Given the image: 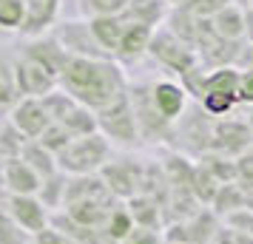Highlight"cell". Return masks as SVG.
I'll list each match as a JSON object with an SVG mask.
<instances>
[{
  "mask_svg": "<svg viewBox=\"0 0 253 244\" xmlns=\"http://www.w3.org/2000/svg\"><path fill=\"white\" fill-rule=\"evenodd\" d=\"M222 227H225V221H222V216H216V210L199 208L191 219L168 221L162 236L168 244H213Z\"/></svg>",
  "mask_w": 253,
  "mask_h": 244,
  "instance_id": "8992f818",
  "label": "cell"
},
{
  "mask_svg": "<svg viewBox=\"0 0 253 244\" xmlns=\"http://www.w3.org/2000/svg\"><path fill=\"white\" fill-rule=\"evenodd\" d=\"M103 182L108 185L111 196L120 199V202H128L142 193V185H145V165L131 162V159H111L103 171Z\"/></svg>",
  "mask_w": 253,
  "mask_h": 244,
  "instance_id": "9c48e42d",
  "label": "cell"
},
{
  "mask_svg": "<svg viewBox=\"0 0 253 244\" xmlns=\"http://www.w3.org/2000/svg\"><path fill=\"white\" fill-rule=\"evenodd\" d=\"M165 3L168 0H128V9L123 12L128 23H142V26H154L165 17Z\"/></svg>",
  "mask_w": 253,
  "mask_h": 244,
  "instance_id": "7402d4cb",
  "label": "cell"
},
{
  "mask_svg": "<svg viewBox=\"0 0 253 244\" xmlns=\"http://www.w3.org/2000/svg\"><path fill=\"white\" fill-rule=\"evenodd\" d=\"M26 17V0H0V32H20Z\"/></svg>",
  "mask_w": 253,
  "mask_h": 244,
  "instance_id": "4316f807",
  "label": "cell"
},
{
  "mask_svg": "<svg viewBox=\"0 0 253 244\" xmlns=\"http://www.w3.org/2000/svg\"><path fill=\"white\" fill-rule=\"evenodd\" d=\"M6 119L23 134L26 139H40L51 128V114H48L46 103L43 100H35V97H23L12 108V114L6 116Z\"/></svg>",
  "mask_w": 253,
  "mask_h": 244,
  "instance_id": "4fadbf2b",
  "label": "cell"
},
{
  "mask_svg": "<svg viewBox=\"0 0 253 244\" xmlns=\"http://www.w3.org/2000/svg\"><path fill=\"white\" fill-rule=\"evenodd\" d=\"M126 205H128V210H131L134 221H137V227L162 230V205H160V202H157L154 196H145V193H139V196L128 199Z\"/></svg>",
  "mask_w": 253,
  "mask_h": 244,
  "instance_id": "ffe728a7",
  "label": "cell"
},
{
  "mask_svg": "<svg viewBox=\"0 0 253 244\" xmlns=\"http://www.w3.org/2000/svg\"><path fill=\"white\" fill-rule=\"evenodd\" d=\"M151 100L157 105L168 122H176L179 116L185 114V103H188V91H185L182 82H173V80H157L151 82Z\"/></svg>",
  "mask_w": 253,
  "mask_h": 244,
  "instance_id": "2e32d148",
  "label": "cell"
},
{
  "mask_svg": "<svg viewBox=\"0 0 253 244\" xmlns=\"http://www.w3.org/2000/svg\"><path fill=\"white\" fill-rule=\"evenodd\" d=\"M51 35L57 37L60 46L66 48L71 57H108L103 48H100V43L94 40L88 20H66V23H60Z\"/></svg>",
  "mask_w": 253,
  "mask_h": 244,
  "instance_id": "7c38bea8",
  "label": "cell"
},
{
  "mask_svg": "<svg viewBox=\"0 0 253 244\" xmlns=\"http://www.w3.org/2000/svg\"><path fill=\"white\" fill-rule=\"evenodd\" d=\"M20 156H23L26 162L32 165V168H35V171L43 176V179H48V176H54V174L60 171L57 156H54L51 151H46V148H43L37 139H29V142H26L23 151H20Z\"/></svg>",
  "mask_w": 253,
  "mask_h": 244,
  "instance_id": "603a6c76",
  "label": "cell"
},
{
  "mask_svg": "<svg viewBox=\"0 0 253 244\" xmlns=\"http://www.w3.org/2000/svg\"><path fill=\"white\" fill-rule=\"evenodd\" d=\"M236 105H239V100L230 97V94H205V97L199 100V108H202L208 116H216V119L230 116V111H233Z\"/></svg>",
  "mask_w": 253,
  "mask_h": 244,
  "instance_id": "f1b7e54d",
  "label": "cell"
},
{
  "mask_svg": "<svg viewBox=\"0 0 253 244\" xmlns=\"http://www.w3.org/2000/svg\"><path fill=\"white\" fill-rule=\"evenodd\" d=\"M211 208L216 210V216H222V219H225V216H230V213H236V210H245V208H248V196H245V187H242L239 182L222 185Z\"/></svg>",
  "mask_w": 253,
  "mask_h": 244,
  "instance_id": "d4e9b609",
  "label": "cell"
},
{
  "mask_svg": "<svg viewBox=\"0 0 253 244\" xmlns=\"http://www.w3.org/2000/svg\"><path fill=\"white\" fill-rule=\"evenodd\" d=\"M0 244H32V236L9 216L6 208H0Z\"/></svg>",
  "mask_w": 253,
  "mask_h": 244,
  "instance_id": "f546056e",
  "label": "cell"
},
{
  "mask_svg": "<svg viewBox=\"0 0 253 244\" xmlns=\"http://www.w3.org/2000/svg\"><path fill=\"white\" fill-rule=\"evenodd\" d=\"M251 128H253V116H251Z\"/></svg>",
  "mask_w": 253,
  "mask_h": 244,
  "instance_id": "d590c367",
  "label": "cell"
},
{
  "mask_svg": "<svg viewBox=\"0 0 253 244\" xmlns=\"http://www.w3.org/2000/svg\"><path fill=\"white\" fill-rule=\"evenodd\" d=\"M43 103H46L48 114H51V122L60 125L63 131H69L74 139L100 131V125H97V114H94L88 105H83L80 100H74L71 94H66L63 88L51 91Z\"/></svg>",
  "mask_w": 253,
  "mask_h": 244,
  "instance_id": "3957f363",
  "label": "cell"
},
{
  "mask_svg": "<svg viewBox=\"0 0 253 244\" xmlns=\"http://www.w3.org/2000/svg\"><path fill=\"white\" fill-rule=\"evenodd\" d=\"M239 105H251L253 108V66L242 69V80H239Z\"/></svg>",
  "mask_w": 253,
  "mask_h": 244,
  "instance_id": "836d02e7",
  "label": "cell"
},
{
  "mask_svg": "<svg viewBox=\"0 0 253 244\" xmlns=\"http://www.w3.org/2000/svg\"><path fill=\"white\" fill-rule=\"evenodd\" d=\"M165 242V236L162 230H148V227H134V233L128 236L126 242L120 244H162Z\"/></svg>",
  "mask_w": 253,
  "mask_h": 244,
  "instance_id": "d6a6232c",
  "label": "cell"
},
{
  "mask_svg": "<svg viewBox=\"0 0 253 244\" xmlns=\"http://www.w3.org/2000/svg\"><path fill=\"white\" fill-rule=\"evenodd\" d=\"M154 32L151 26H142V23H128L126 26V35L120 40V48H117L114 60L126 69V66H137L139 60L151 54V40H154Z\"/></svg>",
  "mask_w": 253,
  "mask_h": 244,
  "instance_id": "9a60e30c",
  "label": "cell"
},
{
  "mask_svg": "<svg viewBox=\"0 0 253 244\" xmlns=\"http://www.w3.org/2000/svg\"><path fill=\"white\" fill-rule=\"evenodd\" d=\"M20 88H17V80H14V60L3 57L0 54V116L12 114V108L20 103Z\"/></svg>",
  "mask_w": 253,
  "mask_h": 244,
  "instance_id": "44dd1931",
  "label": "cell"
},
{
  "mask_svg": "<svg viewBox=\"0 0 253 244\" xmlns=\"http://www.w3.org/2000/svg\"><path fill=\"white\" fill-rule=\"evenodd\" d=\"M66 187H69V174L57 171L54 176L43 179V187H40L37 196H40V202H43L51 213H57V210H63V205H66Z\"/></svg>",
  "mask_w": 253,
  "mask_h": 244,
  "instance_id": "484cf974",
  "label": "cell"
},
{
  "mask_svg": "<svg viewBox=\"0 0 253 244\" xmlns=\"http://www.w3.org/2000/svg\"><path fill=\"white\" fill-rule=\"evenodd\" d=\"M126 9H128V0H80V14L85 20L108 17V14H123Z\"/></svg>",
  "mask_w": 253,
  "mask_h": 244,
  "instance_id": "83f0119b",
  "label": "cell"
},
{
  "mask_svg": "<svg viewBox=\"0 0 253 244\" xmlns=\"http://www.w3.org/2000/svg\"><path fill=\"white\" fill-rule=\"evenodd\" d=\"M222 221H225V227H230V230H236V233H245V236L253 239V208L236 210V213L225 216Z\"/></svg>",
  "mask_w": 253,
  "mask_h": 244,
  "instance_id": "1f68e13d",
  "label": "cell"
},
{
  "mask_svg": "<svg viewBox=\"0 0 253 244\" xmlns=\"http://www.w3.org/2000/svg\"><path fill=\"white\" fill-rule=\"evenodd\" d=\"M151 57L157 60L160 66L171 71V74H191V71L202 63L199 54H196L191 43L185 37H176L171 29H157L154 32V40H151Z\"/></svg>",
  "mask_w": 253,
  "mask_h": 244,
  "instance_id": "52a82bcc",
  "label": "cell"
},
{
  "mask_svg": "<svg viewBox=\"0 0 253 244\" xmlns=\"http://www.w3.org/2000/svg\"><path fill=\"white\" fill-rule=\"evenodd\" d=\"M211 29H213V35L225 37V40H242V37L248 35V17H245V12H242L239 6H233V3H228V6H222L213 17H211Z\"/></svg>",
  "mask_w": 253,
  "mask_h": 244,
  "instance_id": "d6986e66",
  "label": "cell"
},
{
  "mask_svg": "<svg viewBox=\"0 0 253 244\" xmlns=\"http://www.w3.org/2000/svg\"><path fill=\"white\" fill-rule=\"evenodd\" d=\"M71 139H74V137H71L69 131H63L60 125H54V122H51V128H48L37 142H40V145H43L46 151H51L54 156H60V153L69 148V142H71Z\"/></svg>",
  "mask_w": 253,
  "mask_h": 244,
  "instance_id": "4dcf8cb0",
  "label": "cell"
},
{
  "mask_svg": "<svg viewBox=\"0 0 253 244\" xmlns=\"http://www.w3.org/2000/svg\"><path fill=\"white\" fill-rule=\"evenodd\" d=\"M111 162V142L103 134H88V137H77L69 142V148L57 156V165L63 174L69 176H91L100 174L105 165Z\"/></svg>",
  "mask_w": 253,
  "mask_h": 244,
  "instance_id": "7a4b0ae2",
  "label": "cell"
},
{
  "mask_svg": "<svg viewBox=\"0 0 253 244\" xmlns=\"http://www.w3.org/2000/svg\"><path fill=\"white\" fill-rule=\"evenodd\" d=\"M126 69L111 57H69L60 74V88L88 105L94 114L128 94Z\"/></svg>",
  "mask_w": 253,
  "mask_h": 244,
  "instance_id": "6da1fadb",
  "label": "cell"
},
{
  "mask_svg": "<svg viewBox=\"0 0 253 244\" xmlns=\"http://www.w3.org/2000/svg\"><path fill=\"white\" fill-rule=\"evenodd\" d=\"M32 244H80V242H74V239H69L66 233L48 227V230H43L40 236H35V239H32Z\"/></svg>",
  "mask_w": 253,
  "mask_h": 244,
  "instance_id": "e575fe53",
  "label": "cell"
},
{
  "mask_svg": "<svg viewBox=\"0 0 253 244\" xmlns=\"http://www.w3.org/2000/svg\"><path fill=\"white\" fill-rule=\"evenodd\" d=\"M14 80H17L20 97H35V100H46L51 91L60 88L57 77L43 63H37L35 57H29L23 51L14 57Z\"/></svg>",
  "mask_w": 253,
  "mask_h": 244,
  "instance_id": "ba28073f",
  "label": "cell"
},
{
  "mask_svg": "<svg viewBox=\"0 0 253 244\" xmlns=\"http://www.w3.org/2000/svg\"><path fill=\"white\" fill-rule=\"evenodd\" d=\"M97 125H100V134H103L111 145L134 148L139 142V125H137L134 105H131V97H128V94L120 97L114 105L97 111Z\"/></svg>",
  "mask_w": 253,
  "mask_h": 244,
  "instance_id": "5b68a950",
  "label": "cell"
},
{
  "mask_svg": "<svg viewBox=\"0 0 253 244\" xmlns=\"http://www.w3.org/2000/svg\"><path fill=\"white\" fill-rule=\"evenodd\" d=\"M0 185L6 196H37L43 187V176L23 156H12L0 165Z\"/></svg>",
  "mask_w": 253,
  "mask_h": 244,
  "instance_id": "8fae6325",
  "label": "cell"
},
{
  "mask_svg": "<svg viewBox=\"0 0 253 244\" xmlns=\"http://www.w3.org/2000/svg\"><path fill=\"white\" fill-rule=\"evenodd\" d=\"M23 54H29V57H35L37 63H43L54 77L60 80V74H63V66L69 63V51L60 46V40L54 35H46V37H37V40H29L23 48Z\"/></svg>",
  "mask_w": 253,
  "mask_h": 244,
  "instance_id": "e0dca14e",
  "label": "cell"
},
{
  "mask_svg": "<svg viewBox=\"0 0 253 244\" xmlns=\"http://www.w3.org/2000/svg\"><path fill=\"white\" fill-rule=\"evenodd\" d=\"M3 208L9 210V216H12L32 239L51 227V216H54V213L40 202V196H6Z\"/></svg>",
  "mask_w": 253,
  "mask_h": 244,
  "instance_id": "30bf717a",
  "label": "cell"
},
{
  "mask_svg": "<svg viewBox=\"0 0 253 244\" xmlns=\"http://www.w3.org/2000/svg\"><path fill=\"white\" fill-rule=\"evenodd\" d=\"M63 9V0H26V17L20 35L26 40L46 37L57 29V17Z\"/></svg>",
  "mask_w": 253,
  "mask_h": 244,
  "instance_id": "5bb4252c",
  "label": "cell"
},
{
  "mask_svg": "<svg viewBox=\"0 0 253 244\" xmlns=\"http://www.w3.org/2000/svg\"><path fill=\"white\" fill-rule=\"evenodd\" d=\"M134 227H137V221H134V216H131V210H128V205L123 202V205H117L114 210H111V216H108V221H105V236H108V242L111 244H120L126 242L128 236L134 233Z\"/></svg>",
  "mask_w": 253,
  "mask_h": 244,
  "instance_id": "cb8c5ba5",
  "label": "cell"
},
{
  "mask_svg": "<svg viewBox=\"0 0 253 244\" xmlns=\"http://www.w3.org/2000/svg\"><path fill=\"white\" fill-rule=\"evenodd\" d=\"M128 97L134 105V116L139 125V139L145 142H168L173 137V122L157 111V105L151 100V82H134L128 85Z\"/></svg>",
  "mask_w": 253,
  "mask_h": 244,
  "instance_id": "277c9868",
  "label": "cell"
},
{
  "mask_svg": "<svg viewBox=\"0 0 253 244\" xmlns=\"http://www.w3.org/2000/svg\"><path fill=\"white\" fill-rule=\"evenodd\" d=\"M88 26H91V35L100 43V48H103L108 57H114L117 48H120V40L126 35L128 20L123 14H108V17H91Z\"/></svg>",
  "mask_w": 253,
  "mask_h": 244,
  "instance_id": "ac0fdd59",
  "label": "cell"
}]
</instances>
